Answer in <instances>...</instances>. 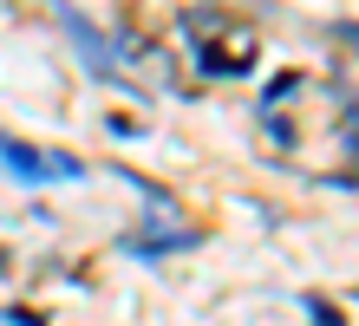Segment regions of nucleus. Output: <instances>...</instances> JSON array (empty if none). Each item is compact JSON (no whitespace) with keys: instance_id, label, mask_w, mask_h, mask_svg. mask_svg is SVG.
Returning <instances> with one entry per match:
<instances>
[{"instance_id":"obj_1","label":"nucleus","mask_w":359,"mask_h":326,"mask_svg":"<svg viewBox=\"0 0 359 326\" xmlns=\"http://www.w3.org/2000/svg\"><path fill=\"white\" fill-rule=\"evenodd\" d=\"M0 170L20 177V183H72V177H86L79 157H53V150H33L20 137H0Z\"/></svg>"},{"instance_id":"obj_2","label":"nucleus","mask_w":359,"mask_h":326,"mask_svg":"<svg viewBox=\"0 0 359 326\" xmlns=\"http://www.w3.org/2000/svg\"><path fill=\"white\" fill-rule=\"evenodd\" d=\"M53 13H59V27H66V33L79 39V53H86V65H92V72H111V46H104V33L92 27V20L79 13V7H66V0H59Z\"/></svg>"}]
</instances>
